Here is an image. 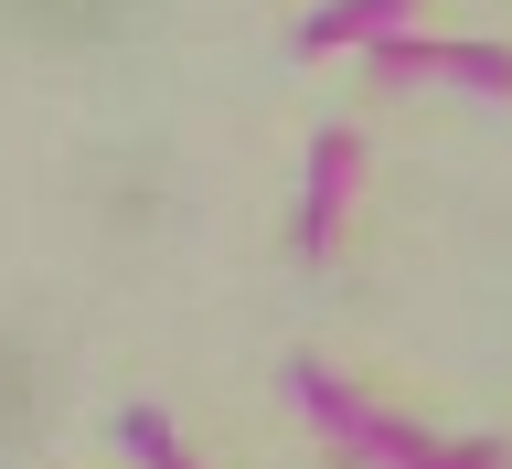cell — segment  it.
Returning <instances> with one entry per match:
<instances>
[{"label": "cell", "mask_w": 512, "mask_h": 469, "mask_svg": "<svg viewBox=\"0 0 512 469\" xmlns=\"http://www.w3.org/2000/svg\"><path fill=\"white\" fill-rule=\"evenodd\" d=\"M288 406L310 416L320 438H342L352 459H427V427H416V416H384L374 395H352L342 374H331V363H288Z\"/></svg>", "instance_id": "6da1fadb"}, {"label": "cell", "mask_w": 512, "mask_h": 469, "mask_svg": "<svg viewBox=\"0 0 512 469\" xmlns=\"http://www.w3.org/2000/svg\"><path fill=\"white\" fill-rule=\"evenodd\" d=\"M363 54H374V75H438V86L512 96V54L502 43H416L406 22H384V32H363Z\"/></svg>", "instance_id": "7a4b0ae2"}, {"label": "cell", "mask_w": 512, "mask_h": 469, "mask_svg": "<svg viewBox=\"0 0 512 469\" xmlns=\"http://www.w3.org/2000/svg\"><path fill=\"white\" fill-rule=\"evenodd\" d=\"M416 0H320L310 22H299V54H331V43H363V32H384V22H406Z\"/></svg>", "instance_id": "277c9868"}, {"label": "cell", "mask_w": 512, "mask_h": 469, "mask_svg": "<svg viewBox=\"0 0 512 469\" xmlns=\"http://www.w3.org/2000/svg\"><path fill=\"white\" fill-rule=\"evenodd\" d=\"M118 448H128L139 469H192V448L171 438V416H160V406H128V416H118Z\"/></svg>", "instance_id": "5b68a950"}, {"label": "cell", "mask_w": 512, "mask_h": 469, "mask_svg": "<svg viewBox=\"0 0 512 469\" xmlns=\"http://www.w3.org/2000/svg\"><path fill=\"white\" fill-rule=\"evenodd\" d=\"M384 469H502V448H427V459H384Z\"/></svg>", "instance_id": "8992f818"}, {"label": "cell", "mask_w": 512, "mask_h": 469, "mask_svg": "<svg viewBox=\"0 0 512 469\" xmlns=\"http://www.w3.org/2000/svg\"><path fill=\"white\" fill-rule=\"evenodd\" d=\"M352 160H363V139L352 128H320L310 139V192H299V256H331V235H342V203H352Z\"/></svg>", "instance_id": "3957f363"}]
</instances>
